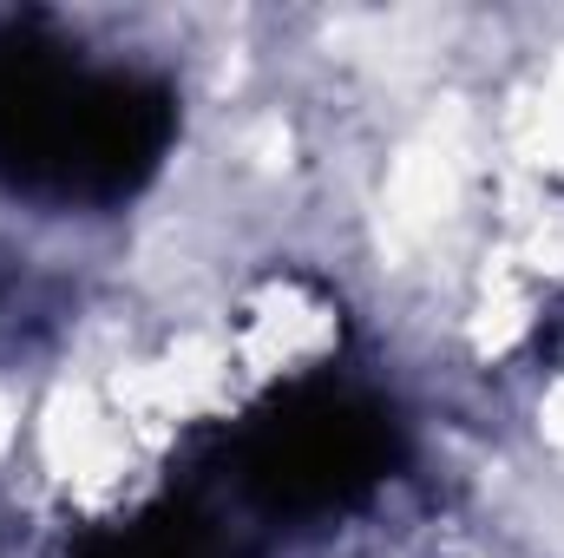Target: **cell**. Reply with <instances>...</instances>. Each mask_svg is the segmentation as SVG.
Segmentation results:
<instances>
[{"instance_id": "obj_1", "label": "cell", "mask_w": 564, "mask_h": 558, "mask_svg": "<svg viewBox=\"0 0 564 558\" xmlns=\"http://www.w3.org/2000/svg\"><path fill=\"white\" fill-rule=\"evenodd\" d=\"M177 99L158 73L86 60L46 26H0V178L46 204H126L164 164Z\"/></svg>"}, {"instance_id": "obj_2", "label": "cell", "mask_w": 564, "mask_h": 558, "mask_svg": "<svg viewBox=\"0 0 564 558\" xmlns=\"http://www.w3.org/2000/svg\"><path fill=\"white\" fill-rule=\"evenodd\" d=\"M401 466V420L348 382H295L224 447V480L263 526H315L375 500Z\"/></svg>"}, {"instance_id": "obj_3", "label": "cell", "mask_w": 564, "mask_h": 558, "mask_svg": "<svg viewBox=\"0 0 564 558\" xmlns=\"http://www.w3.org/2000/svg\"><path fill=\"white\" fill-rule=\"evenodd\" d=\"M73 558H230V546H224L217 519H204L191 506H151L139 519L86 533Z\"/></svg>"}]
</instances>
